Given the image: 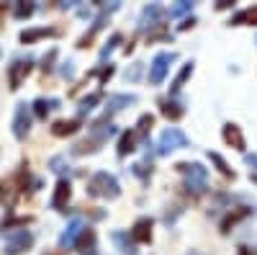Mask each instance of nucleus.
<instances>
[{
	"label": "nucleus",
	"mask_w": 257,
	"mask_h": 255,
	"mask_svg": "<svg viewBox=\"0 0 257 255\" xmlns=\"http://www.w3.org/2000/svg\"><path fill=\"white\" fill-rule=\"evenodd\" d=\"M88 188L93 196H103V199H118V194H121L118 181L111 173H95Z\"/></svg>",
	"instance_id": "obj_1"
},
{
	"label": "nucleus",
	"mask_w": 257,
	"mask_h": 255,
	"mask_svg": "<svg viewBox=\"0 0 257 255\" xmlns=\"http://www.w3.org/2000/svg\"><path fill=\"white\" fill-rule=\"evenodd\" d=\"M183 147H188V137L178 129V126H170V129H165L162 137H160L157 152L160 155H167V152H173V150H183Z\"/></svg>",
	"instance_id": "obj_2"
},
{
	"label": "nucleus",
	"mask_w": 257,
	"mask_h": 255,
	"mask_svg": "<svg viewBox=\"0 0 257 255\" xmlns=\"http://www.w3.org/2000/svg\"><path fill=\"white\" fill-rule=\"evenodd\" d=\"M173 59H175L173 52H160V54H155L152 65H149V82L160 85V82L167 77V70H170V62H173Z\"/></svg>",
	"instance_id": "obj_3"
},
{
	"label": "nucleus",
	"mask_w": 257,
	"mask_h": 255,
	"mask_svg": "<svg viewBox=\"0 0 257 255\" xmlns=\"http://www.w3.org/2000/svg\"><path fill=\"white\" fill-rule=\"evenodd\" d=\"M180 173L188 176V188H196V191H203V183H206V167L198 165V162H180L178 165Z\"/></svg>",
	"instance_id": "obj_4"
},
{
	"label": "nucleus",
	"mask_w": 257,
	"mask_h": 255,
	"mask_svg": "<svg viewBox=\"0 0 257 255\" xmlns=\"http://www.w3.org/2000/svg\"><path fill=\"white\" fill-rule=\"evenodd\" d=\"M31 129V116H29V106L26 103H18L16 109V119H13V134L18 139H24Z\"/></svg>",
	"instance_id": "obj_5"
},
{
	"label": "nucleus",
	"mask_w": 257,
	"mask_h": 255,
	"mask_svg": "<svg viewBox=\"0 0 257 255\" xmlns=\"http://www.w3.org/2000/svg\"><path fill=\"white\" fill-rule=\"evenodd\" d=\"M31 245H34V235H31V232H18L16 237L8 240L6 252H8V255H21L24 250H29Z\"/></svg>",
	"instance_id": "obj_6"
},
{
	"label": "nucleus",
	"mask_w": 257,
	"mask_h": 255,
	"mask_svg": "<svg viewBox=\"0 0 257 255\" xmlns=\"http://www.w3.org/2000/svg\"><path fill=\"white\" fill-rule=\"evenodd\" d=\"M70 196H72V188H70V181H59L57 183V188H54V199H52V206L57 209V211H62L64 206H67V201H70Z\"/></svg>",
	"instance_id": "obj_7"
},
{
	"label": "nucleus",
	"mask_w": 257,
	"mask_h": 255,
	"mask_svg": "<svg viewBox=\"0 0 257 255\" xmlns=\"http://www.w3.org/2000/svg\"><path fill=\"white\" fill-rule=\"evenodd\" d=\"M149 237H152V219L149 217H142L134 229H132V240L134 242H149Z\"/></svg>",
	"instance_id": "obj_8"
},
{
	"label": "nucleus",
	"mask_w": 257,
	"mask_h": 255,
	"mask_svg": "<svg viewBox=\"0 0 257 255\" xmlns=\"http://www.w3.org/2000/svg\"><path fill=\"white\" fill-rule=\"evenodd\" d=\"M80 232H82V222H80V219H72V222L67 224V229L62 232L59 245H62V247H70V245H75V240H77Z\"/></svg>",
	"instance_id": "obj_9"
},
{
	"label": "nucleus",
	"mask_w": 257,
	"mask_h": 255,
	"mask_svg": "<svg viewBox=\"0 0 257 255\" xmlns=\"http://www.w3.org/2000/svg\"><path fill=\"white\" fill-rule=\"evenodd\" d=\"M224 139H226L229 144H234L237 150H244V137H242V132H239L237 124H226V126H224Z\"/></svg>",
	"instance_id": "obj_10"
},
{
	"label": "nucleus",
	"mask_w": 257,
	"mask_h": 255,
	"mask_svg": "<svg viewBox=\"0 0 257 255\" xmlns=\"http://www.w3.org/2000/svg\"><path fill=\"white\" fill-rule=\"evenodd\" d=\"M29 70H31V65H29V62H16V65L11 67V88H13V91H16L18 85H21L24 75H29Z\"/></svg>",
	"instance_id": "obj_11"
},
{
	"label": "nucleus",
	"mask_w": 257,
	"mask_h": 255,
	"mask_svg": "<svg viewBox=\"0 0 257 255\" xmlns=\"http://www.w3.org/2000/svg\"><path fill=\"white\" fill-rule=\"evenodd\" d=\"M165 16V11L160 8V6H149V8H144V13H142V26H157V21Z\"/></svg>",
	"instance_id": "obj_12"
},
{
	"label": "nucleus",
	"mask_w": 257,
	"mask_h": 255,
	"mask_svg": "<svg viewBox=\"0 0 257 255\" xmlns=\"http://www.w3.org/2000/svg\"><path fill=\"white\" fill-rule=\"evenodd\" d=\"M77 121H57L54 126H52V134L54 137H67V134H75L77 132Z\"/></svg>",
	"instance_id": "obj_13"
},
{
	"label": "nucleus",
	"mask_w": 257,
	"mask_h": 255,
	"mask_svg": "<svg viewBox=\"0 0 257 255\" xmlns=\"http://www.w3.org/2000/svg\"><path fill=\"white\" fill-rule=\"evenodd\" d=\"M137 134L134 132H126L123 137H121V142H118V155L123 157V155H128V152H134L137 150Z\"/></svg>",
	"instance_id": "obj_14"
},
{
	"label": "nucleus",
	"mask_w": 257,
	"mask_h": 255,
	"mask_svg": "<svg viewBox=\"0 0 257 255\" xmlns=\"http://www.w3.org/2000/svg\"><path fill=\"white\" fill-rule=\"evenodd\" d=\"M34 106H36V116H41V119H44V116H47L52 109H57V101H44V98H39Z\"/></svg>",
	"instance_id": "obj_15"
},
{
	"label": "nucleus",
	"mask_w": 257,
	"mask_h": 255,
	"mask_svg": "<svg viewBox=\"0 0 257 255\" xmlns=\"http://www.w3.org/2000/svg\"><path fill=\"white\" fill-rule=\"evenodd\" d=\"M190 72H193V65H190V62H188V65H185V67H183V70L178 72V77H175V82H173V93H178V91L183 88V82H185V80L190 77Z\"/></svg>",
	"instance_id": "obj_16"
},
{
	"label": "nucleus",
	"mask_w": 257,
	"mask_h": 255,
	"mask_svg": "<svg viewBox=\"0 0 257 255\" xmlns=\"http://www.w3.org/2000/svg\"><path fill=\"white\" fill-rule=\"evenodd\" d=\"M98 101H100V93H93V96H88V98H82V101H80V114H88V111H93Z\"/></svg>",
	"instance_id": "obj_17"
},
{
	"label": "nucleus",
	"mask_w": 257,
	"mask_h": 255,
	"mask_svg": "<svg viewBox=\"0 0 257 255\" xmlns=\"http://www.w3.org/2000/svg\"><path fill=\"white\" fill-rule=\"evenodd\" d=\"M162 114H165L167 119H180V116H183V109H180L178 103H170V101H167V103L162 106Z\"/></svg>",
	"instance_id": "obj_18"
},
{
	"label": "nucleus",
	"mask_w": 257,
	"mask_h": 255,
	"mask_svg": "<svg viewBox=\"0 0 257 255\" xmlns=\"http://www.w3.org/2000/svg\"><path fill=\"white\" fill-rule=\"evenodd\" d=\"M47 34H54L52 29H34V31H24L21 34V41H34L39 36H47Z\"/></svg>",
	"instance_id": "obj_19"
},
{
	"label": "nucleus",
	"mask_w": 257,
	"mask_h": 255,
	"mask_svg": "<svg viewBox=\"0 0 257 255\" xmlns=\"http://www.w3.org/2000/svg\"><path fill=\"white\" fill-rule=\"evenodd\" d=\"M190 8H193V3H188V0H180V3H175V6H173V8H170L167 13H170V16H173V18H175V16H183V13H188Z\"/></svg>",
	"instance_id": "obj_20"
},
{
	"label": "nucleus",
	"mask_w": 257,
	"mask_h": 255,
	"mask_svg": "<svg viewBox=\"0 0 257 255\" xmlns=\"http://www.w3.org/2000/svg\"><path fill=\"white\" fill-rule=\"evenodd\" d=\"M134 101H137L134 96H113V98H111V109L118 111V109H123L121 103H134Z\"/></svg>",
	"instance_id": "obj_21"
},
{
	"label": "nucleus",
	"mask_w": 257,
	"mask_h": 255,
	"mask_svg": "<svg viewBox=\"0 0 257 255\" xmlns=\"http://www.w3.org/2000/svg\"><path fill=\"white\" fill-rule=\"evenodd\" d=\"M152 121H155V119L149 116V114H147V116H142V119H139V126H137V132H134V134H137V137L147 134V129H149V126H152Z\"/></svg>",
	"instance_id": "obj_22"
},
{
	"label": "nucleus",
	"mask_w": 257,
	"mask_h": 255,
	"mask_svg": "<svg viewBox=\"0 0 257 255\" xmlns=\"http://www.w3.org/2000/svg\"><path fill=\"white\" fill-rule=\"evenodd\" d=\"M211 160H213V162H216V165H219V170H221V173H224V176H234V173H231V170H229V165L224 162V157H221V155H216V152H211Z\"/></svg>",
	"instance_id": "obj_23"
},
{
	"label": "nucleus",
	"mask_w": 257,
	"mask_h": 255,
	"mask_svg": "<svg viewBox=\"0 0 257 255\" xmlns=\"http://www.w3.org/2000/svg\"><path fill=\"white\" fill-rule=\"evenodd\" d=\"M242 21H257V11H244L234 18V24H242Z\"/></svg>",
	"instance_id": "obj_24"
},
{
	"label": "nucleus",
	"mask_w": 257,
	"mask_h": 255,
	"mask_svg": "<svg viewBox=\"0 0 257 255\" xmlns=\"http://www.w3.org/2000/svg\"><path fill=\"white\" fill-rule=\"evenodd\" d=\"M52 170H54V173H64V157H52Z\"/></svg>",
	"instance_id": "obj_25"
},
{
	"label": "nucleus",
	"mask_w": 257,
	"mask_h": 255,
	"mask_svg": "<svg viewBox=\"0 0 257 255\" xmlns=\"http://www.w3.org/2000/svg\"><path fill=\"white\" fill-rule=\"evenodd\" d=\"M31 11H34L31 6H18V8H16V16L24 18V16H31Z\"/></svg>",
	"instance_id": "obj_26"
},
{
	"label": "nucleus",
	"mask_w": 257,
	"mask_h": 255,
	"mask_svg": "<svg viewBox=\"0 0 257 255\" xmlns=\"http://www.w3.org/2000/svg\"><path fill=\"white\" fill-rule=\"evenodd\" d=\"M188 255H201V252H188Z\"/></svg>",
	"instance_id": "obj_27"
},
{
	"label": "nucleus",
	"mask_w": 257,
	"mask_h": 255,
	"mask_svg": "<svg viewBox=\"0 0 257 255\" xmlns=\"http://www.w3.org/2000/svg\"><path fill=\"white\" fill-rule=\"evenodd\" d=\"M242 255H249V252H247V250H244V252H242Z\"/></svg>",
	"instance_id": "obj_28"
}]
</instances>
